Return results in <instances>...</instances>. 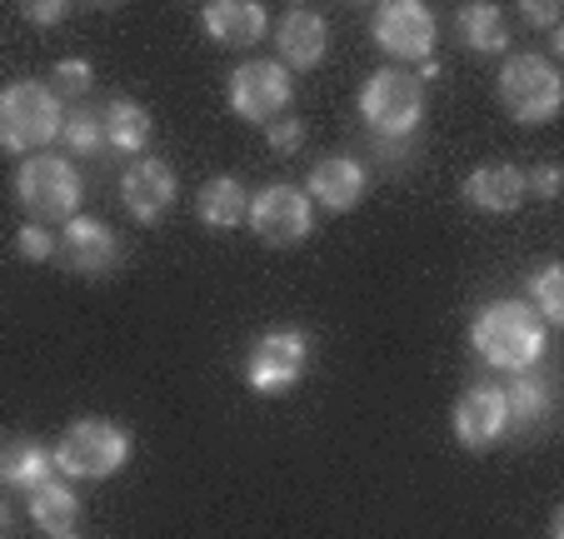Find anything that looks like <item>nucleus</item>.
<instances>
[{"label": "nucleus", "mask_w": 564, "mask_h": 539, "mask_svg": "<svg viewBox=\"0 0 564 539\" xmlns=\"http://www.w3.org/2000/svg\"><path fill=\"white\" fill-rule=\"evenodd\" d=\"M544 339H550V325L534 315L530 300H490L469 320V345L490 359L495 370H530L544 359Z\"/></svg>", "instance_id": "f257e3e1"}, {"label": "nucleus", "mask_w": 564, "mask_h": 539, "mask_svg": "<svg viewBox=\"0 0 564 539\" xmlns=\"http://www.w3.org/2000/svg\"><path fill=\"white\" fill-rule=\"evenodd\" d=\"M65 106L45 90V80H15L0 90V150L6 155H41L61 136Z\"/></svg>", "instance_id": "f03ea898"}, {"label": "nucleus", "mask_w": 564, "mask_h": 539, "mask_svg": "<svg viewBox=\"0 0 564 539\" xmlns=\"http://www.w3.org/2000/svg\"><path fill=\"white\" fill-rule=\"evenodd\" d=\"M15 195H21V211L31 215V225H45L51 230L55 220H75L80 215V170L65 155H25L21 170H15Z\"/></svg>", "instance_id": "7ed1b4c3"}, {"label": "nucleus", "mask_w": 564, "mask_h": 539, "mask_svg": "<svg viewBox=\"0 0 564 539\" xmlns=\"http://www.w3.org/2000/svg\"><path fill=\"white\" fill-rule=\"evenodd\" d=\"M360 116L380 140H410L425 120V85L405 65H384L365 80L360 90Z\"/></svg>", "instance_id": "20e7f679"}, {"label": "nucleus", "mask_w": 564, "mask_h": 539, "mask_svg": "<svg viewBox=\"0 0 564 539\" xmlns=\"http://www.w3.org/2000/svg\"><path fill=\"white\" fill-rule=\"evenodd\" d=\"M126 460H130V434L110 420H96V414L65 424V434L51 450V465L65 479H110L116 470H126Z\"/></svg>", "instance_id": "39448f33"}, {"label": "nucleus", "mask_w": 564, "mask_h": 539, "mask_svg": "<svg viewBox=\"0 0 564 539\" xmlns=\"http://www.w3.org/2000/svg\"><path fill=\"white\" fill-rule=\"evenodd\" d=\"M500 106L520 126H550L564 106V80L554 71V61L544 55H510L500 65Z\"/></svg>", "instance_id": "423d86ee"}, {"label": "nucleus", "mask_w": 564, "mask_h": 539, "mask_svg": "<svg viewBox=\"0 0 564 539\" xmlns=\"http://www.w3.org/2000/svg\"><path fill=\"white\" fill-rule=\"evenodd\" d=\"M290 71L280 61H246L230 71V110L250 126H275L290 110Z\"/></svg>", "instance_id": "0eeeda50"}, {"label": "nucleus", "mask_w": 564, "mask_h": 539, "mask_svg": "<svg viewBox=\"0 0 564 539\" xmlns=\"http://www.w3.org/2000/svg\"><path fill=\"white\" fill-rule=\"evenodd\" d=\"M370 35L390 61H420L425 65L435 55V41H440V25L430 15V6L420 0H384L380 11L370 21Z\"/></svg>", "instance_id": "6e6552de"}, {"label": "nucleus", "mask_w": 564, "mask_h": 539, "mask_svg": "<svg viewBox=\"0 0 564 539\" xmlns=\"http://www.w3.org/2000/svg\"><path fill=\"white\" fill-rule=\"evenodd\" d=\"M310 365V339L300 335V330H270V335L256 339V349H250L246 359V385L256 395H290L300 385V375H305Z\"/></svg>", "instance_id": "1a4fd4ad"}, {"label": "nucleus", "mask_w": 564, "mask_h": 539, "mask_svg": "<svg viewBox=\"0 0 564 539\" xmlns=\"http://www.w3.org/2000/svg\"><path fill=\"white\" fill-rule=\"evenodd\" d=\"M246 220L265 245L290 250V245H300L310 235V225H315V205H310L305 191H295V185H265V191L250 201Z\"/></svg>", "instance_id": "9d476101"}, {"label": "nucleus", "mask_w": 564, "mask_h": 539, "mask_svg": "<svg viewBox=\"0 0 564 539\" xmlns=\"http://www.w3.org/2000/svg\"><path fill=\"white\" fill-rule=\"evenodd\" d=\"M55 260L70 270V276H110L120 265V240L110 225L90 220V215H75V220H65L61 240H55Z\"/></svg>", "instance_id": "9b49d317"}, {"label": "nucleus", "mask_w": 564, "mask_h": 539, "mask_svg": "<svg viewBox=\"0 0 564 539\" xmlns=\"http://www.w3.org/2000/svg\"><path fill=\"white\" fill-rule=\"evenodd\" d=\"M449 424H455V440L465 444V450H479V455H485V450H495V444L510 434L505 390H500V385H469V390L455 400Z\"/></svg>", "instance_id": "f8f14e48"}, {"label": "nucleus", "mask_w": 564, "mask_h": 539, "mask_svg": "<svg viewBox=\"0 0 564 539\" xmlns=\"http://www.w3.org/2000/svg\"><path fill=\"white\" fill-rule=\"evenodd\" d=\"M175 195H181L175 170L155 155H140L135 165L126 170V180H120V201H126V211L135 215L140 225H155L160 215H171Z\"/></svg>", "instance_id": "ddd939ff"}, {"label": "nucleus", "mask_w": 564, "mask_h": 539, "mask_svg": "<svg viewBox=\"0 0 564 539\" xmlns=\"http://www.w3.org/2000/svg\"><path fill=\"white\" fill-rule=\"evenodd\" d=\"M365 185H370V175L355 155H325L305 180V201L330 215H345L365 201Z\"/></svg>", "instance_id": "4468645a"}, {"label": "nucleus", "mask_w": 564, "mask_h": 539, "mask_svg": "<svg viewBox=\"0 0 564 539\" xmlns=\"http://www.w3.org/2000/svg\"><path fill=\"white\" fill-rule=\"evenodd\" d=\"M200 25L215 45H225V51H250V45L265 41L270 15H265V6H256V0H215V6L200 11Z\"/></svg>", "instance_id": "2eb2a0df"}, {"label": "nucleus", "mask_w": 564, "mask_h": 539, "mask_svg": "<svg viewBox=\"0 0 564 539\" xmlns=\"http://www.w3.org/2000/svg\"><path fill=\"white\" fill-rule=\"evenodd\" d=\"M275 41H280V61H285V71H315V65L325 61V51H330V25H325L319 11L295 6V11H285Z\"/></svg>", "instance_id": "dca6fc26"}, {"label": "nucleus", "mask_w": 564, "mask_h": 539, "mask_svg": "<svg viewBox=\"0 0 564 539\" xmlns=\"http://www.w3.org/2000/svg\"><path fill=\"white\" fill-rule=\"evenodd\" d=\"M465 205L485 215H514L524 205V170L520 165H479L465 180Z\"/></svg>", "instance_id": "f3484780"}, {"label": "nucleus", "mask_w": 564, "mask_h": 539, "mask_svg": "<svg viewBox=\"0 0 564 539\" xmlns=\"http://www.w3.org/2000/svg\"><path fill=\"white\" fill-rule=\"evenodd\" d=\"M51 475H55V465L41 440H31V434H6V440H0V485L35 489Z\"/></svg>", "instance_id": "a211bd4d"}, {"label": "nucleus", "mask_w": 564, "mask_h": 539, "mask_svg": "<svg viewBox=\"0 0 564 539\" xmlns=\"http://www.w3.org/2000/svg\"><path fill=\"white\" fill-rule=\"evenodd\" d=\"M455 35H459V45L475 51V55H505L510 51V21H505V11L490 6V0L465 6V11L455 15Z\"/></svg>", "instance_id": "6ab92c4d"}, {"label": "nucleus", "mask_w": 564, "mask_h": 539, "mask_svg": "<svg viewBox=\"0 0 564 539\" xmlns=\"http://www.w3.org/2000/svg\"><path fill=\"white\" fill-rule=\"evenodd\" d=\"M100 126H106V145L110 150H120V155H135L140 160V150L150 145V110L140 106V100H130V96H116V100H106V110H100Z\"/></svg>", "instance_id": "aec40b11"}, {"label": "nucleus", "mask_w": 564, "mask_h": 539, "mask_svg": "<svg viewBox=\"0 0 564 539\" xmlns=\"http://www.w3.org/2000/svg\"><path fill=\"white\" fill-rule=\"evenodd\" d=\"M550 405H554V380L540 370V365H530V370H520L510 380V390H505V410H510V430L514 424H540L550 420Z\"/></svg>", "instance_id": "412c9836"}, {"label": "nucleus", "mask_w": 564, "mask_h": 539, "mask_svg": "<svg viewBox=\"0 0 564 539\" xmlns=\"http://www.w3.org/2000/svg\"><path fill=\"white\" fill-rule=\"evenodd\" d=\"M25 499H31V519L45 529V535H70L75 519H80V499H75V489L65 485V479H41L35 489H25Z\"/></svg>", "instance_id": "4be33fe9"}, {"label": "nucleus", "mask_w": 564, "mask_h": 539, "mask_svg": "<svg viewBox=\"0 0 564 539\" xmlns=\"http://www.w3.org/2000/svg\"><path fill=\"white\" fill-rule=\"evenodd\" d=\"M195 211H200V220L210 225V230H235V225H246L250 201H246V191H240L235 175H215V180H205Z\"/></svg>", "instance_id": "5701e85b"}, {"label": "nucleus", "mask_w": 564, "mask_h": 539, "mask_svg": "<svg viewBox=\"0 0 564 539\" xmlns=\"http://www.w3.org/2000/svg\"><path fill=\"white\" fill-rule=\"evenodd\" d=\"M61 140L75 150V155H100V150H106V126H100V110H90V106L65 110Z\"/></svg>", "instance_id": "b1692460"}, {"label": "nucleus", "mask_w": 564, "mask_h": 539, "mask_svg": "<svg viewBox=\"0 0 564 539\" xmlns=\"http://www.w3.org/2000/svg\"><path fill=\"white\" fill-rule=\"evenodd\" d=\"M90 85H96V71H90V61H61L51 71V80H45V90H51L55 100H86Z\"/></svg>", "instance_id": "393cba45"}, {"label": "nucleus", "mask_w": 564, "mask_h": 539, "mask_svg": "<svg viewBox=\"0 0 564 539\" xmlns=\"http://www.w3.org/2000/svg\"><path fill=\"white\" fill-rule=\"evenodd\" d=\"M534 315L544 325H560L564 320V270L560 265H544L540 276H534Z\"/></svg>", "instance_id": "a878e982"}, {"label": "nucleus", "mask_w": 564, "mask_h": 539, "mask_svg": "<svg viewBox=\"0 0 564 539\" xmlns=\"http://www.w3.org/2000/svg\"><path fill=\"white\" fill-rule=\"evenodd\" d=\"M15 250H21L25 260L41 265V260H51V255H55V235L45 230V225H31V220H25L21 235H15Z\"/></svg>", "instance_id": "bb28decb"}, {"label": "nucleus", "mask_w": 564, "mask_h": 539, "mask_svg": "<svg viewBox=\"0 0 564 539\" xmlns=\"http://www.w3.org/2000/svg\"><path fill=\"white\" fill-rule=\"evenodd\" d=\"M265 140H270V150H275V155H295V150L305 145V126H300L295 116H280L275 126L265 130Z\"/></svg>", "instance_id": "cd10ccee"}, {"label": "nucleus", "mask_w": 564, "mask_h": 539, "mask_svg": "<svg viewBox=\"0 0 564 539\" xmlns=\"http://www.w3.org/2000/svg\"><path fill=\"white\" fill-rule=\"evenodd\" d=\"M524 195L554 201V195H560V165H534V170H524Z\"/></svg>", "instance_id": "c85d7f7f"}, {"label": "nucleus", "mask_w": 564, "mask_h": 539, "mask_svg": "<svg viewBox=\"0 0 564 539\" xmlns=\"http://www.w3.org/2000/svg\"><path fill=\"white\" fill-rule=\"evenodd\" d=\"M520 15H524V25H540V31H554V21H560V6H554V0H524Z\"/></svg>", "instance_id": "c756f323"}, {"label": "nucleus", "mask_w": 564, "mask_h": 539, "mask_svg": "<svg viewBox=\"0 0 564 539\" xmlns=\"http://www.w3.org/2000/svg\"><path fill=\"white\" fill-rule=\"evenodd\" d=\"M25 15H31L41 31H51V25H61L65 6H61V0H35V6H25Z\"/></svg>", "instance_id": "7c9ffc66"}, {"label": "nucleus", "mask_w": 564, "mask_h": 539, "mask_svg": "<svg viewBox=\"0 0 564 539\" xmlns=\"http://www.w3.org/2000/svg\"><path fill=\"white\" fill-rule=\"evenodd\" d=\"M550 535H554V539H564V515H554V519H550Z\"/></svg>", "instance_id": "2f4dec72"}, {"label": "nucleus", "mask_w": 564, "mask_h": 539, "mask_svg": "<svg viewBox=\"0 0 564 539\" xmlns=\"http://www.w3.org/2000/svg\"><path fill=\"white\" fill-rule=\"evenodd\" d=\"M6 525H11V509H6V499H0V535H6Z\"/></svg>", "instance_id": "473e14b6"}, {"label": "nucleus", "mask_w": 564, "mask_h": 539, "mask_svg": "<svg viewBox=\"0 0 564 539\" xmlns=\"http://www.w3.org/2000/svg\"><path fill=\"white\" fill-rule=\"evenodd\" d=\"M55 539H80V535H75V529H70V535H55Z\"/></svg>", "instance_id": "72a5a7b5"}, {"label": "nucleus", "mask_w": 564, "mask_h": 539, "mask_svg": "<svg viewBox=\"0 0 564 539\" xmlns=\"http://www.w3.org/2000/svg\"><path fill=\"white\" fill-rule=\"evenodd\" d=\"M0 539H6V535H0Z\"/></svg>", "instance_id": "f704fd0d"}]
</instances>
